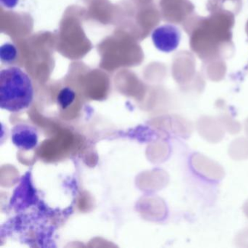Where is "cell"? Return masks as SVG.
<instances>
[{"instance_id": "cell-1", "label": "cell", "mask_w": 248, "mask_h": 248, "mask_svg": "<svg viewBox=\"0 0 248 248\" xmlns=\"http://www.w3.org/2000/svg\"><path fill=\"white\" fill-rule=\"evenodd\" d=\"M34 96V85L22 68L11 66L0 72V107L11 112L27 109Z\"/></svg>"}, {"instance_id": "cell-2", "label": "cell", "mask_w": 248, "mask_h": 248, "mask_svg": "<svg viewBox=\"0 0 248 248\" xmlns=\"http://www.w3.org/2000/svg\"><path fill=\"white\" fill-rule=\"evenodd\" d=\"M179 29L172 24H164L155 29L152 34L154 46L162 53H170L176 50L181 42Z\"/></svg>"}, {"instance_id": "cell-3", "label": "cell", "mask_w": 248, "mask_h": 248, "mask_svg": "<svg viewBox=\"0 0 248 248\" xmlns=\"http://www.w3.org/2000/svg\"><path fill=\"white\" fill-rule=\"evenodd\" d=\"M11 139L18 149L31 150L38 144V132L35 127L30 124H18L13 128Z\"/></svg>"}, {"instance_id": "cell-4", "label": "cell", "mask_w": 248, "mask_h": 248, "mask_svg": "<svg viewBox=\"0 0 248 248\" xmlns=\"http://www.w3.org/2000/svg\"><path fill=\"white\" fill-rule=\"evenodd\" d=\"M18 50L12 43H5L0 48V59L5 64H12L17 60Z\"/></svg>"}, {"instance_id": "cell-5", "label": "cell", "mask_w": 248, "mask_h": 248, "mask_svg": "<svg viewBox=\"0 0 248 248\" xmlns=\"http://www.w3.org/2000/svg\"><path fill=\"white\" fill-rule=\"evenodd\" d=\"M75 99V93L69 88H64L60 91L58 95L57 101L62 108H67L72 105Z\"/></svg>"}, {"instance_id": "cell-6", "label": "cell", "mask_w": 248, "mask_h": 248, "mask_svg": "<svg viewBox=\"0 0 248 248\" xmlns=\"http://www.w3.org/2000/svg\"><path fill=\"white\" fill-rule=\"evenodd\" d=\"M19 0H0L1 5L6 9H14L18 5Z\"/></svg>"}, {"instance_id": "cell-7", "label": "cell", "mask_w": 248, "mask_h": 248, "mask_svg": "<svg viewBox=\"0 0 248 248\" xmlns=\"http://www.w3.org/2000/svg\"><path fill=\"white\" fill-rule=\"evenodd\" d=\"M244 209H245V213H246L247 216H248V203L247 202L245 204V207H244Z\"/></svg>"}, {"instance_id": "cell-8", "label": "cell", "mask_w": 248, "mask_h": 248, "mask_svg": "<svg viewBox=\"0 0 248 248\" xmlns=\"http://www.w3.org/2000/svg\"><path fill=\"white\" fill-rule=\"evenodd\" d=\"M246 133L248 134V120L246 122Z\"/></svg>"}]
</instances>
